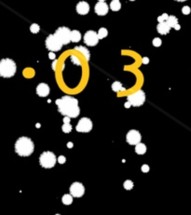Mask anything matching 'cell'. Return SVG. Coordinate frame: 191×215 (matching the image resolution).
<instances>
[{
  "label": "cell",
  "mask_w": 191,
  "mask_h": 215,
  "mask_svg": "<svg viewBox=\"0 0 191 215\" xmlns=\"http://www.w3.org/2000/svg\"><path fill=\"white\" fill-rule=\"evenodd\" d=\"M83 40H84V43L87 46H89V47H93V46H96L99 42L98 34L93 30H90L84 35Z\"/></svg>",
  "instance_id": "obj_9"
},
{
  "label": "cell",
  "mask_w": 191,
  "mask_h": 215,
  "mask_svg": "<svg viewBox=\"0 0 191 215\" xmlns=\"http://www.w3.org/2000/svg\"><path fill=\"white\" fill-rule=\"evenodd\" d=\"M71 32L68 27H60L56 30L55 35L58 39L63 43V45H67L71 42Z\"/></svg>",
  "instance_id": "obj_7"
},
{
  "label": "cell",
  "mask_w": 191,
  "mask_h": 215,
  "mask_svg": "<svg viewBox=\"0 0 191 215\" xmlns=\"http://www.w3.org/2000/svg\"><path fill=\"white\" fill-rule=\"evenodd\" d=\"M90 11V5L87 2L81 1L76 5V12L80 15H86Z\"/></svg>",
  "instance_id": "obj_14"
},
{
  "label": "cell",
  "mask_w": 191,
  "mask_h": 215,
  "mask_svg": "<svg viewBox=\"0 0 191 215\" xmlns=\"http://www.w3.org/2000/svg\"><path fill=\"white\" fill-rule=\"evenodd\" d=\"M141 134L138 130L135 129H132L127 133L126 136V141L129 144L131 145H137L138 143H140L141 142Z\"/></svg>",
  "instance_id": "obj_11"
},
{
  "label": "cell",
  "mask_w": 191,
  "mask_h": 215,
  "mask_svg": "<svg viewBox=\"0 0 191 215\" xmlns=\"http://www.w3.org/2000/svg\"><path fill=\"white\" fill-rule=\"evenodd\" d=\"M121 7V4L118 0H113V1L110 3V9L113 11H118Z\"/></svg>",
  "instance_id": "obj_20"
},
{
  "label": "cell",
  "mask_w": 191,
  "mask_h": 215,
  "mask_svg": "<svg viewBox=\"0 0 191 215\" xmlns=\"http://www.w3.org/2000/svg\"><path fill=\"white\" fill-rule=\"evenodd\" d=\"M56 104L58 106V111L63 116L74 118L79 116L80 109L78 107V101L72 96L65 95L56 100Z\"/></svg>",
  "instance_id": "obj_1"
},
{
  "label": "cell",
  "mask_w": 191,
  "mask_h": 215,
  "mask_svg": "<svg viewBox=\"0 0 191 215\" xmlns=\"http://www.w3.org/2000/svg\"><path fill=\"white\" fill-rule=\"evenodd\" d=\"M36 94L40 97H47L50 94V87L45 83H40L36 87Z\"/></svg>",
  "instance_id": "obj_13"
},
{
  "label": "cell",
  "mask_w": 191,
  "mask_h": 215,
  "mask_svg": "<svg viewBox=\"0 0 191 215\" xmlns=\"http://www.w3.org/2000/svg\"><path fill=\"white\" fill-rule=\"evenodd\" d=\"M169 15H168L167 13H164V14H162L161 16H159L158 18V21L159 22V24H162V22H166L167 21H168V19H169Z\"/></svg>",
  "instance_id": "obj_24"
},
{
  "label": "cell",
  "mask_w": 191,
  "mask_h": 215,
  "mask_svg": "<svg viewBox=\"0 0 191 215\" xmlns=\"http://www.w3.org/2000/svg\"><path fill=\"white\" fill-rule=\"evenodd\" d=\"M62 129L64 133H69L71 132L72 130V126L70 125V123H67V124H64L63 127H62Z\"/></svg>",
  "instance_id": "obj_25"
},
{
  "label": "cell",
  "mask_w": 191,
  "mask_h": 215,
  "mask_svg": "<svg viewBox=\"0 0 191 215\" xmlns=\"http://www.w3.org/2000/svg\"><path fill=\"white\" fill-rule=\"evenodd\" d=\"M142 61H143L144 64H147L149 63V59H148L147 57H144L143 60H142Z\"/></svg>",
  "instance_id": "obj_32"
},
{
  "label": "cell",
  "mask_w": 191,
  "mask_h": 215,
  "mask_svg": "<svg viewBox=\"0 0 191 215\" xmlns=\"http://www.w3.org/2000/svg\"><path fill=\"white\" fill-rule=\"evenodd\" d=\"M135 152L138 154V155H144V154L147 152V146L144 143H140L135 146Z\"/></svg>",
  "instance_id": "obj_19"
},
{
  "label": "cell",
  "mask_w": 191,
  "mask_h": 215,
  "mask_svg": "<svg viewBox=\"0 0 191 215\" xmlns=\"http://www.w3.org/2000/svg\"><path fill=\"white\" fill-rule=\"evenodd\" d=\"M191 10H190V7L188 6H185V7H183V9H182V12L183 14H185V15H188L190 13Z\"/></svg>",
  "instance_id": "obj_29"
},
{
  "label": "cell",
  "mask_w": 191,
  "mask_h": 215,
  "mask_svg": "<svg viewBox=\"0 0 191 215\" xmlns=\"http://www.w3.org/2000/svg\"><path fill=\"white\" fill-rule=\"evenodd\" d=\"M33 141L27 137H21L15 143V152L21 157H28L34 152Z\"/></svg>",
  "instance_id": "obj_2"
},
{
  "label": "cell",
  "mask_w": 191,
  "mask_h": 215,
  "mask_svg": "<svg viewBox=\"0 0 191 215\" xmlns=\"http://www.w3.org/2000/svg\"><path fill=\"white\" fill-rule=\"evenodd\" d=\"M131 103H130L129 102H127V103H125V104H124V106L126 107V108H130V107H131Z\"/></svg>",
  "instance_id": "obj_35"
},
{
  "label": "cell",
  "mask_w": 191,
  "mask_h": 215,
  "mask_svg": "<svg viewBox=\"0 0 191 215\" xmlns=\"http://www.w3.org/2000/svg\"><path fill=\"white\" fill-rule=\"evenodd\" d=\"M153 45H154V47H159L160 45H161V39L158 37H156L153 39Z\"/></svg>",
  "instance_id": "obj_28"
},
{
  "label": "cell",
  "mask_w": 191,
  "mask_h": 215,
  "mask_svg": "<svg viewBox=\"0 0 191 215\" xmlns=\"http://www.w3.org/2000/svg\"><path fill=\"white\" fill-rule=\"evenodd\" d=\"M108 5L106 4L104 1H99L95 7H94V11L97 15L100 16H104L108 13Z\"/></svg>",
  "instance_id": "obj_12"
},
{
  "label": "cell",
  "mask_w": 191,
  "mask_h": 215,
  "mask_svg": "<svg viewBox=\"0 0 191 215\" xmlns=\"http://www.w3.org/2000/svg\"><path fill=\"white\" fill-rule=\"evenodd\" d=\"M62 201L64 205H70L73 202V197L71 195L65 194V195H64V197L62 198Z\"/></svg>",
  "instance_id": "obj_22"
},
{
  "label": "cell",
  "mask_w": 191,
  "mask_h": 215,
  "mask_svg": "<svg viewBox=\"0 0 191 215\" xmlns=\"http://www.w3.org/2000/svg\"><path fill=\"white\" fill-rule=\"evenodd\" d=\"M141 170H142V171H143V172H148L150 168H149V166H148V165L144 164V165H143V166H142Z\"/></svg>",
  "instance_id": "obj_30"
},
{
  "label": "cell",
  "mask_w": 191,
  "mask_h": 215,
  "mask_svg": "<svg viewBox=\"0 0 191 215\" xmlns=\"http://www.w3.org/2000/svg\"><path fill=\"white\" fill-rule=\"evenodd\" d=\"M85 193V187L82 183L75 182L70 186V195L74 197H81Z\"/></svg>",
  "instance_id": "obj_10"
},
{
  "label": "cell",
  "mask_w": 191,
  "mask_h": 215,
  "mask_svg": "<svg viewBox=\"0 0 191 215\" xmlns=\"http://www.w3.org/2000/svg\"><path fill=\"white\" fill-rule=\"evenodd\" d=\"M57 158L52 152H43L39 157V163L45 168H51L55 166Z\"/></svg>",
  "instance_id": "obj_4"
},
{
  "label": "cell",
  "mask_w": 191,
  "mask_h": 215,
  "mask_svg": "<svg viewBox=\"0 0 191 215\" xmlns=\"http://www.w3.org/2000/svg\"><path fill=\"white\" fill-rule=\"evenodd\" d=\"M76 129L78 132H90L93 129V122L88 117H82L78 121Z\"/></svg>",
  "instance_id": "obj_8"
},
{
  "label": "cell",
  "mask_w": 191,
  "mask_h": 215,
  "mask_svg": "<svg viewBox=\"0 0 191 215\" xmlns=\"http://www.w3.org/2000/svg\"><path fill=\"white\" fill-rule=\"evenodd\" d=\"M166 24L170 26V28H174L175 30H180L181 29V26L178 24V21H177L176 17L173 16V15H172V16L169 17V19H168V21H166Z\"/></svg>",
  "instance_id": "obj_15"
},
{
  "label": "cell",
  "mask_w": 191,
  "mask_h": 215,
  "mask_svg": "<svg viewBox=\"0 0 191 215\" xmlns=\"http://www.w3.org/2000/svg\"><path fill=\"white\" fill-rule=\"evenodd\" d=\"M170 26L168 25L166 22H162V24H158L157 25V30L160 35H167L170 32Z\"/></svg>",
  "instance_id": "obj_16"
},
{
  "label": "cell",
  "mask_w": 191,
  "mask_h": 215,
  "mask_svg": "<svg viewBox=\"0 0 191 215\" xmlns=\"http://www.w3.org/2000/svg\"><path fill=\"white\" fill-rule=\"evenodd\" d=\"M49 57H50V59H53V60H54L55 59V54H54V53H53V52H50V55H49Z\"/></svg>",
  "instance_id": "obj_34"
},
{
  "label": "cell",
  "mask_w": 191,
  "mask_h": 215,
  "mask_svg": "<svg viewBox=\"0 0 191 215\" xmlns=\"http://www.w3.org/2000/svg\"><path fill=\"white\" fill-rule=\"evenodd\" d=\"M81 39V35L79 33V31L78 30H74L71 32V41L72 42H79Z\"/></svg>",
  "instance_id": "obj_17"
},
{
  "label": "cell",
  "mask_w": 191,
  "mask_h": 215,
  "mask_svg": "<svg viewBox=\"0 0 191 215\" xmlns=\"http://www.w3.org/2000/svg\"><path fill=\"white\" fill-rule=\"evenodd\" d=\"M108 35V32H107V29L106 28H101L100 30H99V32H98V37H99V39H103V38L106 37Z\"/></svg>",
  "instance_id": "obj_23"
},
{
  "label": "cell",
  "mask_w": 191,
  "mask_h": 215,
  "mask_svg": "<svg viewBox=\"0 0 191 215\" xmlns=\"http://www.w3.org/2000/svg\"><path fill=\"white\" fill-rule=\"evenodd\" d=\"M55 215H60V214H55Z\"/></svg>",
  "instance_id": "obj_38"
},
{
  "label": "cell",
  "mask_w": 191,
  "mask_h": 215,
  "mask_svg": "<svg viewBox=\"0 0 191 215\" xmlns=\"http://www.w3.org/2000/svg\"><path fill=\"white\" fill-rule=\"evenodd\" d=\"M67 147H68V148H72V147H73V143H72L71 142H69V143H67Z\"/></svg>",
  "instance_id": "obj_37"
},
{
  "label": "cell",
  "mask_w": 191,
  "mask_h": 215,
  "mask_svg": "<svg viewBox=\"0 0 191 215\" xmlns=\"http://www.w3.org/2000/svg\"><path fill=\"white\" fill-rule=\"evenodd\" d=\"M112 89L115 91V92H118V91H125L126 89L122 87L121 83L119 81H115L113 84H112Z\"/></svg>",
  "instance_id": "obj_18"
},
{
  "label": "cell",
  "mask_w": 191,
  "mask_h": 215,
  "mask_svg": "<svg viewBox=\"0 0 191 215\" xmlns=\"http://www.w3.org/2000/svg\"><path fill=\"white\" fill-rule=\"evenodd\" d=\"M46 47L52 52L59 51L63 48V43L61 42L55 35H50L46 39Z\"/></svg>",
  "instance_id": "obj_6"
},
{
  "label": "cell",
  "mask_w": 191,
  "mask_h": 215,
  "mask_svg": "<svg viewBox=\"0 0 191 215\" xmlns=\"http://www.w3.org/2000/svg\"><path fill=\"white\" fill-rule=\"evenodd\" d=\"M64 124H67V123H70V117H65L64 118Z\"/></svg>",
  "instance_id": "obj_33"
},
{
  "label": "cell",
  "mask_w": 191,
  "mask_h": 215,
  "mask_svg": "<svg viewBox=\"0 0 191 215\" xmlns=\"http://www.w3.org/2000/svg\"><path fill=\"white\" fill-rule=\"evenodd\" d=\"M65 160H66V158H65L64 156H60V157H58V162H59L60 164H64V163H65Z\"/></svg>",
  "instance_id": "obj_31"
},
{
  "label": "cell",
  "mask_w": 191,
  "mask_h": 215,
  "mask_svg": "<svg viewBox=\"0 0 191 215\" xmlns=\"http://www.w3.org/2000/svg\"><path fill=\"white\" fill-rule=\"evenodd\" d=\"M17 70V65L11 59H2L0 61V75L3 78H12Z\"/></svg>",
  "instance_id": "obj_3"
},
{
  "label": "cell",
  "mask_w": 191,
  "mask_h": 215,
  "mask_svg": "<svg viewBox=\"0 0 191 215\" xmlns=\"http://www.w3.org/2000/svg\"><path fill=\"white\" fill-rule=\"evenodd\" d=\"M56 63H57V60H54V61H53V64H52V69H53V70H55V65H56Z\"/></svg>",
  "instance_id": "obj_36"
},
{
  "label": "cell",
  "mask_w": 191,
  "mask_h": 215,
  "mask_svg": "<svg viewBox=\"0 0 191 215\" xmlns=\"http://www.w3.org/2000/svg\"><path fill=\"white\" fill-rule=\"evenodd\" d=\"M39 30H40V27L36 24H33L31 26H30V31H31L33 34H37L39 32Z\"/></svg>",
  "instance_id": "obj_27"
},
{
  "label": "cell",
  "mask_w": 191,
  "mask_h": 215,
  "mask_svg": "<svg viewBox=\"0 0 191 215\" xmlns=\"http://www.w3.org/2000/svg\"><path fill=\"white\" fill-rule=\"evenodd\" d=\"M75 50L81 51L83 54H84V56L86 57V60H87V61H90V52H89V50H88L86 48H83L82 46H79V47H76Z\"/></svg>",
  "instance_id": "obj_21"
},
{
  "label": "cell",
  "mask_w": 191,
  "mask_h": 215,
  "mask_svg": "<svg viewBox=\"0 0 191 215\" xmlns=\"http://www.w3.org/2000/svg\"><path fill=\"white\" fill-rule=\"evenodd\" d=\"M128 102L132 104V106L139 107L146 102V94L143 90H138L133 94H130L128 97Z\"/></svg>",
  "instance_id": "obj_5"
},
{
  "label": "cell",
  "mask_w": 191,
  "mask_h": 215,
  "mask_svg": "<svg viewBox=\"0 0 191 215\" xmlns=\"http://www.w3.org/2000/svg\"><path fill=\"white\" fill-rule=\"evenodd\" d=\"M123 186L126 190H131L133 187V182L131 181V180H127L124 182L123 183Z\"/></svg>",
  "instance_id": "obj_26"
}]
</instances>
